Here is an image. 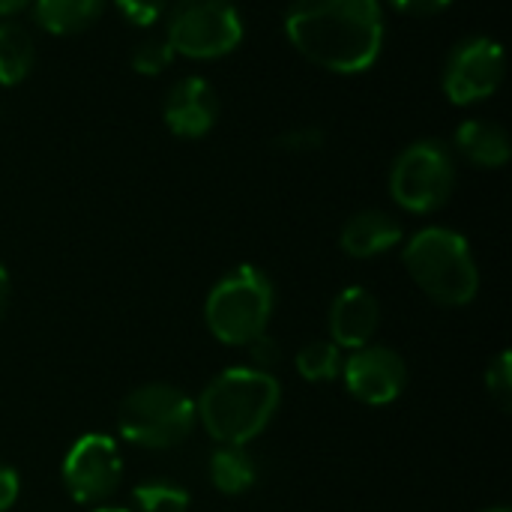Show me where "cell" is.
<instances>
[{"instance_id":"cell-26","label":"cell","mask_w":512,"mask_h":512,"mask_svg":"<svg viewBox=\"0 0 512 512\" xmlns=\"http://www.w3.org/2000/svg\"><path fill=\"white\" fill-rule=\"evenodd\" d=\"M18 492H21V477H18V471L9 468V465H0V512L15 507Z\"/></svg>"},{"instance_id":"cell-2","label":"cell","mask_w":512,"mask_h":512,"mask_svg":"<svg viewBox=\"0 0 512 512\" xmlns=\"http://www.w3.org/2000/svg\"><path fill=\"white\" fill-rule=\"evenodd\" d=\"M279 399L282 387L273 372L234 366L207 384L195 411L213 441L246 447L270 426L279 411Z\"/></svg>"},{"instance_id":"cell-20","label":"cell","mask_w":512,"mask_h":512,"mask_svg":"<svg viewBox=\"0 0 512 512\" xmlns=\"http://www.w3.org/2000/svg\"><path fill=\"white\" fill-rule=\"evenodd\" d=\"M174 60V48L168 45V39H141L132 54H129V63L138 75H159L168 63Z\"/></svg>"},{"instance_id":"cell-5","label":"cell","mask_w":512,"mask_h":512,"mask_svg":"<svg viewBox=\"0 0 512 512\" xmlns=\"http://www.w3.org/2000/svg\"><path fill=\"white\" fill-rule=\"evenodd\" d=\"M198 423L195 402L171 384H144L132 390L117 411L123 441L144 450L180 447Z\"/></svg>"},{"instance_id":"cell-22","label":"cell","mask_w":512,"mask_h":512,"mask_svg":"<svg viewBox=\"0 0 512 512\" xmlns=\"http://www.w3.org/2000/svg\"><path fill=\"white\" fill-rule=\"evenodd\" d=\"M276 147L282 153L291 156H303V153H315L324 147V132L318 126H300V129H288L285 135L276 138Z\"/></svg>"},{"instance_id":"cell-21","label":"cell","mask_w":512,"mask_h":512,"mask_svg":"<svg viewBox=\"0 0 512 512\" xmlns=\"http://www.w3.org/2000/svg\"><path fill=\"white\" fill-rule=\"evenodd\" d=\"M486 393L498 405V411H512V360L510 351H501L486 369Z\"/></svg>"},{"instance_id":"cell-3","label":"cell","mask_w":512,"mask_h":512,"mask_svg":"<svg viewBox=\"0 0 512 512\" xmlns=\"http://www.w3.org/2000/svg\"><path fill=\"white\" fill-rule=\"evenodd\" d=\"M402 261L417 288L441 306H468L480 291L471 243L453 228L417 231L408 240Z\"/></svg>"},{"instance_id":"cell-18","label":"cell","mask_w":512,"mask_h":512,"mask_svg":"<svg viewBox=\"0 0 512 512\" xmlns=\"http://www.w3.org/2000/svg\"><path fill=\"white\" fill-rule=\"evenodd\" d=\"M297 372L312 384H327L342 375V348L333 342H309L297 351Z\"/></svg>"},{"instance_id":"cell-15","label":"cell","mask_w":512,"mask_h":512,"mask_svg":"<svg viewBox=\"0 0 512 512\" xmlns=\"http://www.w3.org/2000/svg\"><path fill=\"white\" fill-rule=\"evenodd\" d=\"M102 3L105 0H33V12L42 30L54 36H72L99 18Z\"/></svg>"},{"instance_id":"cell-30","label":"cell","mask_w":512,"mask_h":512,"mask_svg":"<svg viewBox=\"0 0 512 512\" xmlns=\"http://www.w3.org/2000/svg\"><path fill=\"white\" fill-rule=\"evenodd\" d=\"M483 512H510V507H495V510H483Z\"/></svg>"},{"instance_id":"cell-19","label":"cell","mask_w":512,"mask_h":512,"mask_svg":"<svg viewBox=\"0 0 512 512\" xmlns=\"http://www.w3.org/2000/svg\"><path fill=\"white\" fill-rule=\"evenodd\" d=\"M132 504L138 512H189V492L168 480H150L132 489Z\"/></svg>"},{"instance_id":"cell-23","label":"cell","mask_w":512,"mask_h":512,"mask_svg":"<svg viewBox=\"0 0 512 512\" xmlns=\"http://www.w3.org/2000/svg\"><path fill=\"white\" fill-rule=\"evenodd\" d=\"M114 3L132 24H141V27L156 24L171 6V0H114Z\"/></svg>"},{"instance_id":"cell-29","label":"cell","mask_w":512,"mask_h":512,"mask_svg":"<svg viewBox=\"0 0 512 512\" xmlns=\"http://www.w3.org/2000/svg\"><path fill=\"white\" fill-rule=\"evenodd\" d=\"M93 512H129V510H123V507H99V510H93Z\"/></svg>"},{"instance_id":"cell-11","label":"cell","mask_w":512,"mask_h":512,"mask_svg":"<svg viewBox=\"0 0 512 512\" xmlns=\"http://www.w3.org/2000/svg\"><path fill=\"white\" fill-rule=\"evenodd\" d=\"M165 126L180 138H201L219 120V96L210 81L189 75L180 78L165 96Z\"/></svg>"},{"instance_id":"cell-8","label":"cell","mask_w":512,"mask_h":512,"mask_svg":"<svg viewBox=\"0 0 512 512\" xmlns=\"http://www.w3.org/2000/svg\"><path fill=\"white\" fill-rule=\"evenodd\" d=\"M123 483V456L114 438L81 435L63 459V486L81 507L105 504Z\"/></svg>"},{"instance_id":"cell-10","label":"cell","mask_w":512,"mask_h":512,"mask_svg":"<svg viewBox=\"0 0 512 512\" xmlns=\"http://www.w3.org/2000/svg\"><path fill=\"white\" fill-rule=\"evenodd\" d=\"M342 375H345L348 393L369 408H384L396 402L408 387V366L402 354L384 345L357 348L342 363Z\"/></svg>"},{"instance_id":"cell-17","label":"cell","mask_w":512,"mask_h":512,"mask_svg":"<svg viewBox=\"0 0 512 512\" xmlns=\"http://www.w3.org/2000/svg\"><path fill=\"white\" fill-rule=\"evenodd\" d=\"M33 39L15 21H0V84L12 87L33 69Z\"/></svg>"},{"instance_id":"cell-4","label":"cell","mask_w":512,"mask_h":512,"mask_svg":"<svg viewBox=\"0 0 512 512\" xmlns=\"http://www.w3.org/2000/svg\"><path fill=\"white\" fill-rule=\"evenodd\" d=\"M273 300L276 294L270 276L252 264H243L213 285L204 306V318L210 333L222 345L246 348L252 339L267 333Z\"/></svg>"},{"instance_id":"cell-12","label":"cell","mask_w":512,"mask_h":512,"mask_svg":"<svg viewBox=\"0 0 512 512\" xmlns=\"http://www.w3.org/2000/svg\"><path fill=\"white\" fill-rule=\"evenodd\" d=\"M378 324H381V306L369 288L351 285L330 306V336H333L330 342L339 345L342 351H357L363 345H372Z\"/></svg>"},{"instance_id":"cell-9","label":"cell","mask_w":512,"mask_h":512,"mask_svg":"<svg viewBox=\"0 0 512 512\" xmlns=\"http://www.w3.org/2000/svg\"><path fill=\"white\" fill-rule=\"evenodd\" d=\"M504 81V48L489 36L465 39L453 48L444 69V93L453 105H474L489 96Z\"/></svg>"},{"instance_id":"cell-14","label":"cell","mask_w":512,"mask_h":512,"mask_svg":"<svg viewBox=\"0 0 512 512\" xmlns=\"http://www.w3.org/2000/svg\"><path fill=\"white\" fill-rule=\"evenodd\" d=\"M456 150L477 168H504L510 162V138L492 120H468L456 129Z\"/></svg>"},{"instance_id":"cell-25","label":"cell","mask_w":512,"mask_h":512,"mask_svg":"<svg viewBox=\"0 0 512 512\" xmlns=\"http://www.w3.org/2000/svg\"><path fill=\"white\" fill-rule=\"evenodd\" d=\"M453 0H390L393 9H399L402 15H411V18H429V15H438L450 6Z\"/></svg>"},{"instance_id":"cell-1","label":"cell","mask_w":512,"mask_h":512,"mask_svg":"<svg viewBox=\"0 0 512 512\" xmlns=\"http://www.w3.org/2000/svg\"><path fill=\"white\" fill-rule=\"evenodd\" d=\"M285 33L321 69L339 75L366 72L384 45L381 0H294Z\"/></svg>"},{"instance_id":"cell-16","label":"cell","mask_w":512,"mask_h":512,"mask_svg":"<svg viewBox=\"0 0 512 512\" xmlns=\"http://www.w3.org/2000/svg\"><path fill=\"white\" fill-rule=\"evenodd\" d=\"M210 483L222 495H243L258 483V465L246 447L219 444V450L210 456Z\"/></svg>"},{"instance_id":"cell-24","label":"cell","mask_w":512,"mask_h":512,"mask_svg":"<svg viewBox=\"0 0 512 512\" xmlns=\"http://www.w3.org/2000/svg\"><path fill=\"white\" fill-rule=\"evenodd\" d=\"M249 360H252V369H261V372H270L273 366H279V360H282V351H279V342L276 339H270L267 333L264 336H258V339H252L249 345Z\"/></svg>"},{"instance_id":"cell-27","label":"cell","mask_w":512,"mask_h":512,"mask_svg":"<svg viewBox=\"0 0 512 512\" xmlns=\"http://www.w3.org/2000/svg\"><path fill=\"white\" fill-rule=\"evenodd\" d=\"M9 297H12L9 273H6V270H3V264H0V324H3V318H6V312H9Z\"/></svg>"},{"instance_id":"cell-13","label":"cell","mask_w":512,"mask_h":512,"mask_svg":"<svg viewBox=\"0 0 512 512\" xmlns=\"http://www.w3.org/2000/svg\"><path fill=\"white\" fill-rule=\"evenodd\" d=\"M339 243L351 258H378L402 243V225L384 210H360L345 222Z\"/></svg>"},{"instance_id":"cell-28","label":"cell","mask_w":512,"mask_h":512,"mask_svg":"<svg viewBox=\"0 0 512 512\" xmlns=\"http://www.w3.org/2000/svg\"><path fill=\"white\" fill-rule=\"evenodd\" d=\"M30 0H0V15H15L18 9H24Z\"/></svg>"},{"instance_id":"cell-6","label":"cell","mask_w":512,"mask_h":512,"mask_svg":"<svg viewBox=\"0 0 512 512\" xmlns=\"http://www.w3.org/2000/svg\"><path fill=\"white\" fill-rule=\"evenodd\" d=\"M165 39L174 54L216 60L240 45L243 21L231 0H177L168 9Z\"/></svg>"},{"instance_id":"cell-7","label":"cell","mask_w":512,"mask_h":512,"mask_svg":"<svg viewBox=\"0 0 512 512\" xmlns=\"http://www.w3.org/2000/svg\"><path fill=\"white\" fill-rule=\"evenodd\" d=\"M456 186V162L447 144L426 138L399 153L390 171V195L411 213H432L444 207Z\"/></svg>"}]
</instances>
